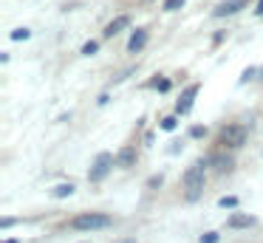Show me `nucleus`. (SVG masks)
<instances>
[{"label":"nucleus","mask_w":263,"mask_h":243,"mask_svg":"<svg viewBox=\"0 0 263 243\" xmlns=\"http://www.w3.org/2000/svg\"><path fill=\"white\" fill-rule=\"evenodd\" d=\"M204 167H206V164L198 161V164H193V167L184 173V195H187V201H195V198L204 192V184H206Z\"/></svg>","instance_id":"obj_1"},{"label":"nucleus","mask_w":263,"mask_h":243,"mask_svg":"<svg viewBox=\"0 0 263 243\" xmlns=\"http://www.w3.org/2000/svg\"><path fill=\"white\" fill-rule=\"evenodd\" d=\"M71 226L80 232L85 229H105V226H110V218L108 215H99V212H88V215H77L74 220H71Z\"/></svg>","instance_id":"obj_2"},{"label":"nucleus","mask_w":263,"mask_h":243,"mask_svg":"<svg viewBox=\"0 0 263 243\" xmlns=\"http://www.w3.org/2000/svg\"><path fill=\"white\" fill-rule=\"evenodd\" d=\"M243 141H246V127L243 124H227V127L221 130V144L229 147V150L243 147Z\"/></svg>","instance_id":"obj_3"},{"label":"nucleus","mask_w":263,"mask_h":243,"mask_svg":"<svg viewBox=\"0 0 263 243\" xmlns=\"http://www.w3.org/2000/svg\"><path fill=\"white\" fill-rule=\"evenodd\" d=\"M110 167H114V156H110V153H99L97 161H93V170L88 173V181H93V184L102 181L105 175L110 173Z\"/></svg>","instance_id":"obj_4"},{"label":"nucleus","mask_w":263,"mask_h":243,"mask_svg":"<svg viewBox=\"0 0 263 243\" xmlns=\"http://www.w3.org/2000/svg\"><path fill=\"white\" fill-rule=\"evenodd\" d=\"M195 94H198V85H190V88L181 94V99L176 102V113H178V116H184V113H190V110H193Z\"/></svg>","instance_id":"obj_5"},{"label":"nucleus","mask_w":263,"mask_h":243,"mask_svg":"<svg viewBox=\"0 0 263 243\" xmlns=\"http://www.w3.org/2000/svg\"><path fill=\"white\" fill-rule=\"evenodd\" d=\"M229 229H249V226H255V218L252 215H243V212H232L227 220Z\"/></svg>","instance_id":"obj_6"},{"label":"nucleus","mask_w":263,"mask_h":243,"mask_svg":"<svg viewBox=\"0 0 263 243\" xmlns=\"http://www.w3.org/2000/svg\"><path fill=\"white\" fill-rule=\"evenodd\" d=\"M144 45H147V28H136L133 37H130V43H127V51H130V54H139Z\"/></svg>","instance_id":"obj_7"},{"label":"nucleus","mask_w":263,"mask_h":243,"mask_svg":"<svg viewBox=\"0 0 263 243\" xmlns=\"http://www.w3.org/2000/svg\"><path fill=\"white\" fill-rule=\"evenodd\" d=\"M243 6H246L243 0H223V3L218 6L215 11H212V14H215V17H227V14H235V11H240Z\"/></svg>","instance_id":"obj_8"},{"label":"nucleus","mask_w":263,"mask_h":243,"mask_svg":"<svg viewBox=\"0 0 263 243\" xmlns=\"http://www.w3.org/2000/svg\"><path fill=\"white\" fill-rule=\"evenodd\" d=\"M127 26H130V17H127V14H119L116 20L108 23V28H105V37H116V34H119L122 28H127Z\"/></svg>","instance_id":"obj_9"},{"label":"nucleus","mask_w":263,"mask_h":243,"mask_svg":"<svg viewBox=\"0 0 263 243\" xmlns=\"http://www.w3.org/2000/svg\"><path fill=\"white\" fill-rule=\"evenodd\" d=\"M204 164H212L215 170H221V173H227V170H232V158L223 156V153H212L210 158H206Z\"/></svg>","instance_id":"obj_10"},{"label":"nucleus","mask_w":263,"mask_h":243,"mask_svg":"<svg viewBox=\"0 0 263 243\" xmlns=\"http://www.w3.org/2000/svg\"><path fill=\"white\" fill-rule=\"evenodd\" d=\"M133 161H136V150H133V147H125V150L116 156V164H119V167H133Z\"/></svg>","instance_id":"obj_11"},{"label":"nucleus","mask_w":263,"mask_h":243,"mask_svg":"<svg viewBox=\"0 0 263 243\" xmlns=\"http://www.w3.org/2000/svg\"><path fill=\"white\" fill-rule=\"evenodd\" d=\"M51 195H54V198H68V195H74V184H60V186H54Z\"/></svg>","instance_id":"obj_12"},{"label":"nucleus","mask_w":263,"mask_h":243,"mask_svg":"<svg viewBox=\"0 0 263 243\" xmlns=\"http://www.w3.org/2000/svg\"><path fill=\"white\" fill-rule=\"evenodd\" d=\"M97 51H99V43H97V40H88V43L82 45V54H85V57H93Z\"/></svg>","instance_id":"obj_13"},{"label":"nucleus","mask_w":263,"mask_h":243,"mask_svg":"<svg viewBox=\"0 0 263 243\" xmlns=\"http://www.w3.org/2000/svg\"><path fill=\"white\" fill-rule=\"evenodd\" d=\"M218 207H223V209H235V207H238V198H235V195H223L221 201H218Z\"/></svg>","instance_id":"obj_14"},{"label":"nucleus","mask_w":263,"mask_h":243,"mask_svg":"<svg viewBox=\"0 0 263 243\" xmlns=\"http://www.w3.org/2000/svg\"><path fill=\"white\" fill-rule=\"evenodd\" d=\"M176 124H178V119H176V116L161 119V130H167V133H170V130H176Z\"/></svg>","instance_id":"obj_15"},{"label":"nucleus","mask_w":263,"mask_h":243,"mask_svg":"<svg viewBox=\"0 0 263 243\" xmlns=\"http://www.w3.org/2000/svg\"><path fill=\"white\" fill-rule=\"evenodd\" d=\"M187 0H164V11H178Z\"/></svg>","instance_id":"obj_16"},{"label":"nucleus","mask_w":263,"mask_h":243,"mask_svg":"<svg viewBox=\"0 0 263 243\" xmlns=\"http://www.w3.org/2000/svg\"><path fill=\"white\" fill-rule=\"evenodd\" d=\"M29 37H31L29 28H14L12 31V40H29Z\"/></svg>","instance_id":"obj_17"},{"label":"nucleus","mask_w":263,"mask_h":243,"mask_svg":"<svg viewBox=\"0 0 263 243\" xmlns=\"http://www.w3.org/2000/svg\"><path fill=\"white\" fill-rule=\"evenodd\" d=\"M218 240H221L218 232H206V235H201V243H218Z\"/></svg>","instance_id":"obj_18"},{"label":"nucleus","mask_w":263,"mask_h":243,"mask_svg":"<svg viewBox=\"0 0 263 243\" xmlns=\"http://www.w3.org/2000/svg\"><path fill=\"white\" fill-rule=\"evenodd\" d=\"M190 136H193V139H201V136H206V127H201V124H193V127H190Z\"/></svg>","instance_id":"obj_19"},{"label":"nucleus","mask_w":263,"mask_h":243,"mask_svg":"<svg viewBox=\"0 0 263 243\" xmlns=\"http://www.w3.org/2000/svg\"><path fill=\"white\" fill-rule=\"evenodd\" d=\"M153 88L164 94V90H170V79H156V82H153Z\"/></svg>","instance_id":"obj_20"},{"label":"nucleus","mask_w":263,"mask_h":243,"mask_svg":"<svg viewBox=\"0 0 263 243\" xmlns=\"http://www.w3.org/2000/svg\"><path fill=\"white\" fill-rule=\"evenodd\" d=\"M255 73H257L255 68H246V71H243V77H240V82H249V79L255 77Z\"/></svg>","instance_id":"obj_21"},{"label":"nucleus","mask_w":263,"mask_h":243,"mask_svg":"<svg viewBox=\"0 0 263 243\" xmlns=\"http://www.w3.org/2000/svg\"><path fill=\"white\" fill-rule=\"evenodd\" d=\"M257 17H263V0H257V9H255Z\"/></svg>","instance_id":"obj_22"},{"label":"nucleus","mask_w":263,"mask_h":243,"mask_svg":"<svg viewBox=\"0 0 263 243\" xmlns=\"http://www.w3.org/2000/svg\"><path fill=\"white\" fill-rule=\"evenodd\" d=\"M3 243H17V240H3Z\"/></svg>","instance_id":"obj_23"}]
</instances>
